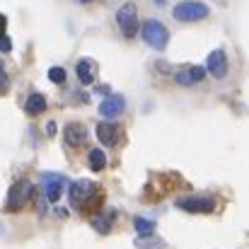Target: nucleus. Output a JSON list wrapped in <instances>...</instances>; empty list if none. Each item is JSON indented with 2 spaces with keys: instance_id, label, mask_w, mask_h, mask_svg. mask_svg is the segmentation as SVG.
I'll return each mask as SVG.
<instances>
[{
  "instance_id": "4468645a",
  "label": "nucleus",
  "mask_w": 249,
  "mask_h": 249,
  "mask_svg": "<svg viewBox=\"0 0 249 249\" xmlns=\"http://www.w3.org/2000/svg\"><path fill=\"white\" fill-rule=\"evenodd\" d=\"M44 109H46V99H44V94L34 92V94H29V97H27V111H29L32 116L41 114Z\"/></svg>"
},
{
  "instance_id": "2eb2a0df",
  "label": "nucleus",
  "mask_w": 249,
  "mask_h": 249,
  "mask_svg": "<svg viewBox=\"0 0 249 249\" xmlns=\"http://www.w3.org/2000/svg\"><path fill=\"white\" fill-rule=\"evenodd\" d=\"M104 167H107V155H104V150H99V148L89 150V169H92V172H102Z\"/></svg>"
},
{
  "instance_id": "f3484780",
  "label": "nucleus",
  "mask_w": 249,
  "mask_h": 249,
  "mask_svg": "<svg viewBox=\"0 0 249 249\" xmlns=\"http://www.w3.org/2000/svg\"><path fill=\"white\" fill-rule=\"evenodd\" d=\"M133 225H136V232H138V235H153V232H155V223H153V220L136 218V220H133Z\"/></svg>"
},
{
  "instance_id": "39448f33",
  "label": "nucleus",
  "mask_w": 249,
  "mask_h": 249,
  "mask_svg": "<svg viewBox=\"0 0 249 249\" xmlns=\"http://www.w3.org/2000/svg\"><path fill=\"white\" fill-rule=\"evenodd\" d=\"M63 189H66V179L61 174H46L41 179V191H44L46 201H51V203H56L63 196Z\"/></svg>"
},
{
  "instance_id": "5701e85b",
  "label": "nucleus",
  "mask_w": 249,
  "mask_h": 249,
  "mask_svg": "<svg viewBox=\"0 0 249 249\" xmlns=\"http://www.w3.org/2000/svg\"><path fill=\"white\" fill-rule=\"evenodd\" d=\"M155 2H158V5H165V0H155Z\"/></svg>"
},
{
  "instance_id": "20e7f679",
  "label": "nucleus",
  "mask_w": 249,
  "mask_h": 249,
  "mask_svg": "<svg viewBox=\"0 0 249 249\" xmlns=\"http://www.w3.org/2000/svg\"><path fill=\"white\" fill-rule=\"evenodd\" d=\"M116 24L128 39H133L138 34V10H136L133 2L121 5V10L116 12Z\"/></svg>"
},
{
  "instance_id": "6ab92c4d",
  "label": "nucleus",
  "mask_w": 249,
  "mask_h": 249,
  "mask_svg": "<svg viewBox=\"0 0 249 249\" xmlns=\"http://www.w3.org/2000/svg\"><path fill=\"white\" fill-rule=\"evenodd\" d=\"M109 223H111V218H94V220H92V225H94L99 232H104V235L109 232Z\"/></svg>"
},
{
  "instance_id": "412c9836",
  "label": "nucleus",
  "mask_w": 249,
  "mask_h": 249,
  "mask_svg": "<svg viewBox=\"0 0 249 249\" xmlns=\"http://www.w3.org/2000/svg\"><path fill=\"white\" fill-rule=\"evenodd\" d=\"M7 87V75H5V68H2V63H0V92Z\"/></svg>"
},
{
  "instance_id": "9d476101",
  "label": "nucleus",
  "mask_w": 249,
  "mask_h": 249,
  "mask_svg": "<svg viewBox=\"0 0 249 249\" xmlns=\"http://www.w3.org/2000/svg\"><path fill=\"white\" fill-rule=\"evenodd\" d=\"M63 138H66V143H68L71 148H80L85 141H87V131H85L83 124L73 121V124H68V126L63 128Z\"/></svg>"
},
{
  "instance_id": "f03ea898",
  "label": "nucleus",
  "mask_w": 249,
  "mask_h": 249,
  "mask_svg": "<svg viewBox=\"0 0 249 249\" xmlns=\"http://www.w3.org/2000/svg\"><path fill=\"white\" fill-rule=\"evenodd\" d=\"M208 12H211L208 5H203L198 0H184L172 10L174 19H179V22H198V19L208 17Z\"/></svg>"
},
{
  "instance_id": "423d86ee",
  "label": "nucleus",
  "mask_w": 249,
  "mask_h": 249,
  "mask_svg": "<svg viewBox=\"0 0 249 249\" xmlns=\"http://www.w3.org/2000/svg\"><path fill=\"white\" fill-rule=\"evenodd\" d=\"M177 208L186 211V213H211L215 208V201L208 198V196H191V198H179L177 201Z\"/></svg>"
},
{
  "instance_id": "1a4fd4ad",
  "label": "nucleus",
  "mask_w": 249,
  "mask_h": 249,
  "mask_svg": "<svg viewBox=\"0 0 249 249\" xmlns=\"http://www.w3.org/2000/svg\"><path fill=\"white\" fill-rule=\"evenodd\" d=\"M206 71H208L213 78H218V80H223V78L228 75V58H225V53H223L220 49H218V51H213V53L208 56Z\"/></svg>"
},
{
  "instance_id": "0eeeda50",
  "label": "nucleus",
  "mask_w": 249,
  "mask_h": 249,
  "mask_svg": "<svg viewBox=\"0 0 249 249\" xmlns=\"http://www.w3.org/2000/svg\"><path fill=\"white\" fill-rule=\"evenodd\" d=\"M97 191V184L94 181H87V179H80V181H75L73 186H71V203L75 206V208H80L85 206L87 201H89V196Z\"/></svg>"
},
{
  "instance_id": "b1692460",
  "label": "nucleus",
  "mask_w": 249,
  "mask_h": 249,
  "mask_svg": "<svg viewBox=\"0 0 249 249\" xmlns=\"http://www.w3.org/2000/svg\"><path fill=\"white\" fill-rule=\"evenodd\" d=\"M83 2H89V0H83Z\"/></svg>"
},
{
  "instance_id": "dca6fc26",
  "label": "nucleus",
  "mask_w": 249,
  "mask_h": 249,
  "mask_svg": "<svg viewBox=\"0 0 249 249\" xmlns=\"http://www.w3.org/2000/svg\"><path fill=\"white\" fill-rule=\"evenodd\" d=\"M136 247L138 249H162L165 247V240H158V237H153V235H141V237L136 240Z\"/></svg>"
},
{
  "instance_id": "6e6552de",
  "label": "nucleus",
  "mask_w": 249,
  "mask_h": 249,
  "mask_svg": "<svg viewBox=\"0 0 249 249\" xmlns=\"http://www.w3.org/2000/svg\"><path fill=\"white\" fill-rule=\"evenodd\" d=\"M126 109V99L121 97V94H111V97H107L102 104H99V114L104 116V119H116V116H121V111Z\"/></svg>"
},
{
  "instance_id": "aec40b11",
  "label": "nucleus",
  "mask_w": 249,
  "mask_h": 249,
  "mask_svg": "<svg viewBox=\"0 0 249 249\" xmlns=\"http://www.w3.org/2000/svg\"><path fill=\"white\" fill-rule=\"evenodd\" d=\"M0 51H2V53L12 51V41H10V36H7V34H2V36H0Z\"/></svg>"
},
{
  "instance_id": "a211bd4d",
  "label": "nucleus",
  "mask_w": 249,
  "mask_h": 249,
  "mask_svg": "<svg viewBox=\"0 0 249 249\" xmlns=\"http://www.w3.org/2000/svg\"><path fill=\"white\" fill-rule=\"evenodd\" d=\"M49 80H51V83H56V85H63L66 83V71H63V68H58V66H53V68L49 71Z\"/></svg>"
},
{
  "instance_id": "4be33fe9",
  "label": "nucleus",
  "mask_w": 249,
  "mask_h": 249,
  "mask_svg": "<svg viewBox=\"0 0 249 249\" xmlns=\"http://www.w3.org/2000/svg\"><path fill=\"white\" fill-rule=\"evenodd\" d=\"M5 24H7V19H5V15H0V36L5 34Z\"/></svg>"
},
{
  "instance_id": "f257e3e1",
  "label": "nucleus",
  "mask_w": 249,
  "mask_h": 249,
  "mask_svg": "<svg viewBox=\"0 0 249 249\" xmlns=\"http://www.w3.org/2000/svg\"><path fill=\"white\" fill-rule=\"evenodd\" d=\"M32 191H34V186H32L27 179H19V181H15V184L10 186V191H7L5 208H7L10 213H17V211H22V208H24V203L32 198Z\"/></svg>"
},
{
  "instance_id": "f8f14e48",
  "label": "nucleus",
  "mask_w": 249,
  "mask_h": 249,
  "mask_svg": "<svg viewBox=\"0 0 249 249\" xmlns=\"http://www.w3.org/2000/svg\"><path fill=\"white\" fill-rule=\"evenodd\" d=\"M119 136H121V131H119V126L116 124H109V121H102L99 126H97V138L102 141V145H116L119 143Z\"/></svg>"
},
{
  "instance_id": "9b49d317",
  "label": "nucleus",
  "mask_w": 249,
  "mask_h": 249,
  "mask_svg": "<svg viewBox=\"0 0 249 249\" xmlns=\"http://www.w3.org/2000/svg\"><path fill=\"white\" fill-rule=\"evenodd\" d=\"M206 78V68H201V66H191V68H181L177 75H174V80L179 85H184V87H189V85H196L201 83Z\"/></svg>"
},
{
  "instance_id": "7ed1b4c3",
  "label": "nucleus",
  "mask_w": 249,
  "mask_h": 249,
  "mask_svg": "<svg viewBox=\"0 0 249 249\" xmlns=\"http://www.w3.org/2000/svg\"><path fill=\"white\" fill-rule=\"evenodd\" d=\"M143 39H145V44L153 46L155 51H162L167 46V41H169V32H167V27L162 22L148 19V22L143 24Z\"/></svg>"
},
{
  "instance_id": "ddd939ff",
  "label": "nucleus",
  "mask_w": 249,
  "mask_h": 249,
  "mask_svg": "<svg viewBox=\"0 0 249 249\" xmlns=\"http://www.w3.org/2000/svg\"><path fill=\"white\" fill-rule=\"evenodd\" d=\"M75 73H78V80L83 85H92L94 78H97V63L89 61V58H83V61L75 66Z\"/></svg>"
}]
</instances>
